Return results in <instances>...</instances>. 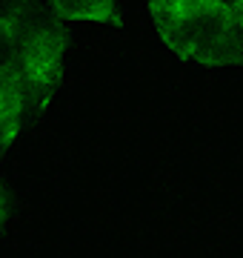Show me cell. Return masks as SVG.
<instances>
[{"label": "cell", "instance_id": "cell-1", "mask_svg": "<svg viewBox=\"0 0 243 258\" xmlns=\"http://www.w3.org/2000/svg\"><path fill=\"white\" fill-rule=\"evenodd\" d=\"M160 40L183 60L240 66V29L226 0H149Z\"/></svg>", "mask_w": 243, "mask_h": 258}, {"label": "cell", "instance_id": "cell-2", "mask_svg": "<svg viewBox=\"0 0 243 258\" xmlns=\"http://www.w3.org/2000/svg\"><path fill=\"white\" fill-rule=\"evenodd\" d=\"M49 12L60 23H120V9L114 0H49Z\"/></svg>", "mask_w": 243, "mask_h": 258}, {"label": "cell", "instance_id": "cell-3", "mask_svg": "<svg viewBox=\"0 0 243 258\" xmlns=\"http://www.w3.org/2000/svg\"><path fill=\"white\" fill-rule=\"evenodd\" d=\"M226 3H229V9L237 20V29H240V66H243V0H226Z\"/></svg>", "mask_w": 243, "mask_h": 258}, {"label": "cell", "instance_id": "cell-4", "mask_svg": "<svg viewBox=\"0 0 243 258\" xmlns=\"http://www.w3.org/2000/svg\"><path fill=\"white\" fill-rule=\"evenodd\" d=\"M3 215H6V195L0 189V221H3Z\"/></svg>", "mask_w": 243, "mask_h": 258}]
</instances>
